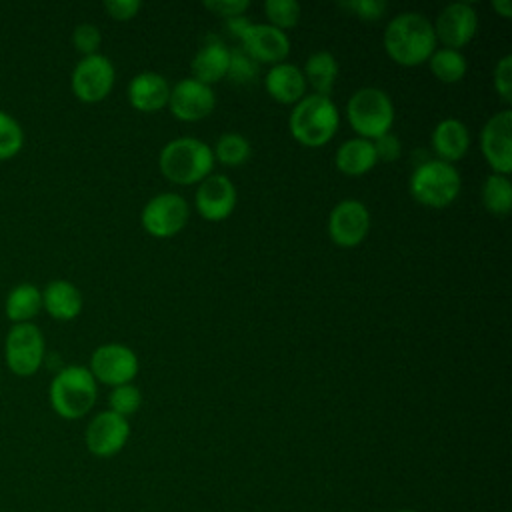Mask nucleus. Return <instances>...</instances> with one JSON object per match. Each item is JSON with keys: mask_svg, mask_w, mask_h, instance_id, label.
Wrapping results in <instances>:
<instances>
[{"mask_svg": "<svg viewBox=\"0 0 512 512\" xmlns=\"http://www.w3.org/2000/svg\"><path fill=\"white\" fill-rule=\"evenodd\" d=\"M384 48L400 66L422 64L436 50L434 26L420 12H402L388 22Z\"/></svg>", "mask_w": 512, "mask_h": 512, "instance_id": "nucleus-1", "label": "nucleus"}, {"mask_svg": "<svg viewBox=\"0 0 512 512\" xmlns=\"http://www.w3.org/2000/svg\"><path fill=\"white\" fill-rule=\"evenodd\" d=\"M158 166L170 182L188 186L210 176L214 154L206 142L192 136H180L164 144L158 156Z\"/></svg>", "mask_w": 512, "mask_h": 512, "instance_id": "nucleus-2", "label": "nucleus"}, {"mask_svg": "<svg viewBox=\"0 0 512 512\" xmlns=\"http://www.w3.org/2000/svg\"><path fill=\"white\" fill-rule=\"evenodd\" d=\"M96 396L98 390L94 376L86 366L78 364L62 368L52 378L48 390L52 410L66 420H78L86 416L92 410Z\"/></svg>", "mask_w": 512, "mask_h": 512, "instance_id": "nucleus-3", "label": "nucleus"}, {"mask_svg": "<svg viewBox=\"0 0 512 512\" xmlns=\"http://www.w3.org/2000/svg\"><path fill=\"white\" fill-rule=\"evenodd\" d=\"M338 122V108L334 106L330 96L310 94L296 102L294 110L290 112L288 126L292 136L300 144L308 148H318L336 134Z\"/></svg>", "mask_w": 512, "mask_h": 512, "instance_id": "nucleus-4", "label": "nucleus"}, {"mask_svg": "<svg viewBox=\"0 0 512 512\" xmlns=\"http://www.w3.org/2000/svg\"><path fill=\"white\" fill-rule=\"evenodd\" d=\"M346 118L360 138L376 140L386 134L394 122L390 96L380 88H360L346 102Z\"/></svg>", "mask_w": 512, "mask_h": 512, "instance_id": "nucleus-5", "label": "nucleus"}, {"mask_svg": "<svg viewBox=\"0 0 512 512\" xmlns=\"http://www.w3.org/2000/svg\"><path fill=\"white\" fill-rule=\"evenodd\" d=\"M460 192L458 170L442 160H426L410 176V194L424 206L444 208Z\"/></svg>", "mask_w": 512, "mask_h": 512, "instance_id": "nucleus-6", "label": "nucleus"}, {"mask_svg": "<svg viewBox=\"0 0 512 512\" xmlns=\"http://www.w3.org/2000/svg\"><path fill=\"white\" fill-rule=\"evenodd\" d=\"M4 360L16 376H32L44 360V336L32 322L14 324L4 340Z\"/></svg>", "mask_w": 512, "mask_h": 512, "instance_id": "nucleus-7", "label": "nucleus"}, {"mask_svg": "<svg viewBox=\"0 0 512 512\" xmlns=\"http://www.w3.org/2000/svg\"><path fill=\"white\" fill-rule=\"evenodd\" d=\"M188 202L174 192H162L148 200L140 220L148 234L156 238H170L178 234L188 222Z\"/></svg>", "mask_w": 512, "mask_h": 512, "instance_id": "nucleus-8", "label": "nucleus"}, {"mask_svg": "<svg viewBox=\"0 0 512 512\" xmlns=\"http://www.w3.org/2000/svg\"><path fill=\"white\" fill-rule=\"evenodd\" d=\"M114 66L104 54L84 56L72 70V92L78 100L94 104L104 100L114 86Z\"/></svg>", "mask_w": 512, "mask_h": 512, "instance_id": "nucleus-9", "label": "nucleus"}, {"mask_svg": "<svg viewBox=\"0 0 512 512\" xmlns=\"http://www.w3.org/2000/svg\"><path fill=\"white\" fill-rule=\"evenodd\" d=\"M88 370L94 380L114 388L134 380L138 372V358L134 350L124 344H102L92 352Z\"/></svg>", "mask_w": 512, "mask_h": 512, "instance_id": "nucleus-10", "label": "nucleus"}, {"mask_svg": "<svg viewBox=\"0 0 512 512\" xmlns=\"http://www.w3.org/2000/svg\"><path fill=\"white\" fill-rule=\"evenodd\" d=\"M130 436L128 418L114 414L112 410L98 412L86 426V448L98 458H110L118 454Z\"/></svg>", "mask_w": 512, "mask_h": 512, "instance_id": "nucleus-11", "label": "nucleus"}, {"mask_svg": "<svg viewBox=\"0 0 512 512\" xmlns=\"http://www.w3.org/2000/svg\"><path fill=\"white\" fill-rule=\"evenodd\" d=\"M512 110L496 112L488 118L480 134V148L496 174L508 176L512 170Z\"/></svg>", "mask_w": 512, "mask_h": 512, "instance_id": "nucleus-12", "label": "nucleus"}, {"mask_svg": "<svg viewBox=\"0 0 512 512\" xmlns=\"http://www.w3.org/2000/svg\"><path fill=\"white\" fill-rule=\"evenodd\" d=\"M370 230L368 208L360 200L338 202L328 216V234L334 244L352 248L358 246Z\"/></svg>", "mask_w": 512, "mask_h": 512, "instance_id": "nucleus-13", "label": "nucleus"}, {"mask_svg": "<svg viewBox=\"0 0 512 512\" xmlns=\"http://www.w3.org/2000/svg\"><path fill=\"white\" fill-rule=\"evenodd\" d=\"M216 104L214 90L196 78H182L170 88L168 106L174 118L184 122H196L206 118Z\"/></svg>", "mask_w": 512, "mask_h": 512, "instance_id": "nucleus-14", "label": "nucleus"}, {"mask_svg": "<svg viewBox=\"0 0 512 512\" xmlns=\"http://www.w3.org/2000/svg\"><path fill=\"white\" fill-rule=\"evenodd\" d=\"M476 28L478 16L474 6L468 2H454L440 10L434 24V34L436 40L444 44V48L458 50L474 38Z\"/></svg>", "mask_w": 512, "mask_h": 512, "instance_id": "nucleus-15", "label": "nucleus"}, {"mask_svg": "<svg viewBox=\"0 0 512 512\" xmlns=\"http://www.w3.org/2000/svg\"><path fill=\"white\" fill-rule=\"evenodd\" d=\"M196 210L206 220H224L236 206V188L224 174L206 176L196 190Z\"/></svg>", "mask_w": 512, "mask_h": 512, "instance_id": "nucleus-16", "label": "nucleus"}, {"mask_svg": "<svg viewBox=\"0 0 512 512\" xmlns=\"http://www.w3.org/2000/svg\"><path fill=\"white\" fill-rule=\"evenodd\" d=\"M242 50L256 62L280 64L290 52V40L286 32L270 24H252L240 36Z\"/></svg>", "mask_w": 512, "mask_h": 512, "instance_id": "nucleus-17", "label": "nucleus"}, {"mask_svg": "<svg viewBox=\"0 0 512 512\" xmlns=\"http://www.w3.org/2000/svg\"><path fill=\"white\" fill-rule=\"evenodd\" d=\"M264 86L274 100L282 104H296L304 98L306 78L296 64L280 62L266 72Z\"/></svg>", "mask_w": 512, "mask_h": 512, "instance_id": "nucleus-18", "label": "nucleus"}, {"mask_svg": "<svg viewBox=\"0 0 512 512\" xmlns=\"http://www.w3.org/2000/svg\"><path fill=\"white\" fill-rule=\"evenodd\" d=\"M170 86L156 72H140L128 84V100L140 112H156L168 104Z\"/></svg>", "mask_w": 512, "mask_h": 512, "instance_id": "nucleus-19", "label": "nucleus"}, {"mask_svg": "<svg viewBox=\"0 0 512 512\" xmlns=\"http://www.w3.org/2000/svg\"><path fill=\"white\" fill-rule=\"evenodd\" d=\"M432 148L442 162L460 160L470 148V134L464 122L458 118H444L432 130Z\"/></svg>", "mask_w": 512, "mask_h": 512, "instance_id": "nucleus-20", "label": "nucleus"}, {"mask_svg": "<svg viewBox=\"0 0 512 512\" xmlns=\"http://www.w3.org/2000/svg\"><path fill=\"white\" fill-rule=\"evenodd\" d=\"M228 64H230V50L218 38L210 36L206 38V44L196 52V56L190 62L192 78L210 86L226 76Z\"/></svg>", "mask_w": 512, "mask_h": 512, "instance_id": "nucleus-21", "label": "nucleus"}, {"mask_svg": "<svg viewBox=\"0 0 512 512\" xmlns=\"http://www.w3.org/2000/svg\"><path fill=\"white\" fill-rule=\"evenodd\" d=\"M42 308L54 320H72L82 310V294L68 280H52L42 290Z\"/></svg>", "mask_w": 512, "mask_h": 512, "instance_id": "nucleus-22", "label": "nucleus"}, {"mask_svg": "<svg viewBox=\"0 0 512 512\" xmlns=\"http://www.w3.org/2000/svg\"><path fill=\"white\" fill-rule=\"evenodd\" d=\"M336 168L348 176H362L372 170L378 162L372 140L366 138H350L342 142L336 150Z\"/></svg>", "mask_w": 512, "mask_h": 512, "instance_id": "nucleus-23", "label": "nucleus"}, {"mask_svg": "<svg viewBox=\"0 0 512 512\" xmlns=\"http://www.w3.org/2000/svg\"><path fill=\"white\" fill-rule=\"evenodd\" d=\"M42 310V292L30 282L16 284L6 296L4 312L14 324L30 322Z\"/></svg>", "mask_w": 512, "mask_h": 512, "instance_id": "nucleus-24", "label": "nucleus"}, {"mask_svg": "<svg viewBox=\"0 0 512 512\" xmlns=\"http://www.w3.org/2000/svg\"><path fill=\"white\" fill-rule=\"evenodd\" d=\"M302 74L310 82V86L316 90V94L330 96L334 82L338 78V62L334 54L320 50L308 56Z\"/></svg>", "mask_w": 512, "mask_h": 512, "instance_id": "nucleus-25", "label": "nucleus"}, {"mask_svg": "<svg viewBox=\"0 0 512 512\" xmlns=\"http://www.w3.org/2000/svg\"><path fill=\"white\" fill-rule=\"evenodd\" d=\"M484 208L494 216H506L512 208V182L504 174H490L482 186Z\"/></svg>", "mask_w": 512, "mask_h": 512, "instance_id": "nucleus-26", "label": "nucleus"}, {"mask_svg": "<svg viewBox=\"0 0 512 512\" xmlns=\"http://www.w3.org/2000/svg\"><path fill=\"white\" fill-rule=\"evenodd\" d=\"M430 70L432 74L446 84H454L458 82L464 74H466V58L460 50H452V48H438L432 52V56L428 58Z\"/></svg>", "mask_w": 512, "mask_h": 512, "instance_id": "nucleus-27", "label": "nucleus"}, {"mask_svg": "<svg viewBox=\"0 0 512 512\" xmlns=\"http://www.w3.org/2000/svg\"><path fill=\"white\" fill-rule=\"evenodd\" d=\"M250 152H252L250 142L242 134L228 132L216 140L212 154L216 160H220L226 166H240L250 158Z\"/></svg>", "mask_w": 512, "mask_h": 512, "instance_id": "nucleus-28", "label": "nucleus"}, {"mask_svg": "<svg viewBox=\"0 0 512 512\" xmlns=\"http://www.w3.org/2000/svg\"><path fill=\"white\" fill-rule=\"evenodd\" d=\"M24 146V130L8 112L0 110V160L14 158Z\"/></svg>", "mask_w": 512, "mask_h": 512, "instance_id": "nucleus-29", "label": "nucleus"}, {"mask_svg": "<svg viewBox=\"0 0 512 512\" xmlns=\"http://www.w3.org/2000/svg\"><path fill=\"white\" fill-rule=\"evenodd\" d=\"M264 14H266L270 26L284 32L286 28H292L298 24L300 4L296 0H266Z\"/></svg>", "mask_w": 512, "mask_h": 512, "instance_id": "nucleus-30", "label": "nucleus"}, {"mask_svg": "<svg viewBox=\"0 0 512 512\" xmlns=\"http://www.w3.org/2000/svg\"><path fill=\"white\" fill-rule=\"evenodd\" d=\"M142 404V394L134 384H120L114 386L108 394V410H112L118 416H132Z\"/></svg>", "mask_w": 512, "mask_h": 512, "instance_id": "nucleus-31", "label": "nucleus"}, {"mask_svg": "<svg viewBox=\"0 0 512 512\" xmlns=\"http://www.w3.org/2000/svg\"><path fill=\"white\" fill-rule=\"evenodd\" d=\"M226 76L234 84H250L258 76V62L250 58L242 48L230 50V64Z\"/></svg>", "mask_w": 512, "mask_h": 512, "instance_id": "nucleus-32", "label": "nucleus"}, {"mask_svg": "<svg viewBox=\"0 0 512 512\" xmlns=\"http://www.w3.org/2000/svg\"><path fill=\"white\" fill-rule=\"evenodd\" d=\"M72 42H74V48L78 52H82L84 56H92V54H98V46L102 42V36H100L98 26L84 22V24H78L74 28Z\"/></svg>", "mask_w": 512, "mask_h": 512, "instance_id": "nucleus-33", "label": "nucleus"}, {"mask_svg": "<svg viewBox=\"0 0 512 512\" xmlns=\"http://www.w3.org/2000/svg\"><path fill=\"white\" fill-rule=\"evenodd\" d=\"M494 88L504 102H512V56L506 54L496 62Z\"/></svg>", "mask_w": 512, "mask_h": 512, "instance_id": "nucleus-34", "label": "nucleus"}, {"mask_svg": "<svg viewBox=\"0 0 512 512\" xmlns=\"http://www.w3.org/2000/svg\"><path fill=\"white\" fill-rule=\"evenodd\" d=\"M340 6L354 12L362 20H378L386 12L384 0H344Z\"/></svg>", "mask_w": 512, "mask_h": 512, "instance_id": "nucleus-35", "label": "nucleus"}, {"mask_svg": "<svg viewBox=\"0 0 512 512\" xmlns=\"http://www.w3.org/2000/svg\"><path fill=\"white\" fill-rule=\"evenodd\" d=\"M202 6L210 12H214L216 16L230 20V18L244 16L250 2L248 0H206V2H202Z\"/></svg>", "mask_w": 512, "mask_h": 512, "instance_id": "nucleus-36", "label": "nucleus"}, {"mask_svg": "<svg viewBox=\"0 0 512 512\" xmlns=\"http://www.w3.org/2000/svg\"><path fill=\"white\" fill-rule=\"evenodd\" d=\"M372 144H374L376 158L384 160V162H394L400 156V150H402L400 140L394 134H390V132L378 136L376 140H372Z\"/></svg>", "mask_w": 512, "mask_h": 512, "instance_id": "nucleus-37", "label": "nucleus"}, {"mask_svg": "<svg viewBox=\"0 0 512 512\" xmlns=\"http://www.w3.org/2000/svg\"><path fill=\"white\" fill-rule=\"evenodd\" d=\"M104 10L114 20H130L140 10V2L138 0H106Z\"/></svg>", "mask_w": 512, "mask_h": 512, "instance_id": "nucleus-38", "label": "nucleus"}, {"mask_svg": "<svg viewBox=\"0 0 512 512\" xmlns=\"http://www.w3.org/2000/svg\"><path fill=\"white\" fill-rule=\"evenodd\" d=\"M250 26V20H246L244 16H238V18H230V20H226V28L234 34V36H242V32L246 30Z\"/></svg>", "mask_w": 512, "mask_h": 512, "instance_id": "nucleus-39", "label": "nucleus"}, {"mask_svg": "<svg viewBox=\"0 0 512 512\" xmlns=\"http://www.w3.org/2000/svg\"><path fill=\"white\" fill-rule=\"evenodd\" d=\"M492 8L502 16V18H510L512 16V2L510 0H494Z\"/></svg>", "mask_w": 512, "mask_h": 512, "instance_id": "nucleus-40", "label": "nucleus"}, {"mask_svg": "<svg viewBox=\"0 0 512 512\" xmlns=\"http://www.w3.org/2000/svg\"><path fill=\"white\" fill-rule=\"evenodd\" d=\"M396 512H418V510H412V508H404V510H396Z\"/></svg>", "mask_w": 512, "mask_h": 512, "instance_id": "nucleus-41", "label": "nucleus"}]
</instances>
